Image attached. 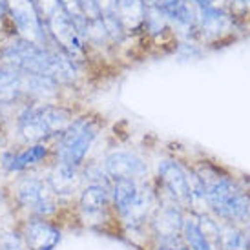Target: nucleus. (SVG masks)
Masks as SVG:
<instances>
[{
    "label": "nucleus",
    "instance_id": "20",
    "mask_svg": "<svg viewBox=\"0 0 250 250\" xmlns=\"http://www.w3.org/2000/svg\"><path fill=\"white\" fill-rule=\"evenodd\" d=\"M4 11H6V0H0V17L4 15Z\"/></svg>",
    "mask_w": 250,
    "mask_h": 250
},
{
    "label": "nucleus",
    "instance_id": "9",
    "mask_svg": "<svg viewBox=\"0 0 250 250\" xmlns=\"http://www.w3.org/2000/svg\"><path fill=\"white\" fill-rule=\"evenodd\" d=\"M185 214H187V210L168 199H161L153 212V217L150 221L153 234L159 237L161 245L167 250L181 243V230H183Z\"/></svg>",
    "mask_w": 250,
    "mask_h": 250
},
{
    "label": "nucleus",
    "instance_id": "4",
    "mask_svg": "<svg viewBox=\"0 0 250 250\" xmlns=\"http://www.w3.org/2000/svg\"><path fill=\"white\" fill-rule=\"evenodd\" d=\"M35 6L49 35L55 39L57 44H61L64 55H68L71 61L83 55L84 44L81 28L62 7L61 0H35Z\"/></svg>",
    "mask_w": 250,
    "mask_h": 250
},
{
    "label": "nucleus",
    "instance_id": "15",
    "mask_svg": "<svg viewBox=\"0 0 250 250\" xmlns=\"http://www.w3.org/2000/svg\"><path fill=\"white\" fill-rule=\"evenodd\" d=\"M48 185L55 192V195H71L79 185V170L59 163L49 174Z\"/></svg>",
    "mask_w": 250,
    "mask_h": 250
},
{
    "label": "nucleus",
    "instance_id": "3",
    "mask_svg": "<svg viewBox=\"0 0 250 250\" xmlns=\"http://www.w3.org/2000/svg\"><path fill=\"white\" fill-rule=\"evenodd\" d=\"M110 192L111 207L126 229L137 230L146 221H152L159 199L143 181L115 179L111 181Z\"/></svg>",
    "mask_w": 250,
    "mask_h": 250
},
{
    "label": "nucleus",
    "instance_id": "12",
    "mask_svg": "<svg viewBox=\"0 0 250 250\" xmlns=\"http://www.w3.org/2000/svg\"><path fill=\"white\" fill-rule=\"evenodd\" d=\"M79 208L83 212L84 219L90 223H101L108 217L111 207L110 185L103 183H88L79 197Z\"/></svg>",
    "mask_w": 250,
    "mask_h": 250
},
{
    "label": "nucleus",
    "instance_id": "22",
    "mask_svg": "<svg viewBox=\"0 0 250 250\" xmlns=\"http://www.w3.org/2000/svg\"><path fill=\"white\" fill-rule=\"evenodd\" d=\"M0 203H2V194H0Z\"/></svg>",
    "mask_w": 250,
    "mask_h": 250
},
{
    "label": "nucleus",
    "instance_id": "23",
    "mask_svg": "<svg viewBox=\"0 0 250 250\" xmlns=\"http://www.w3.org/2000/svg\"><path fill=\"white\" fill-rule=\"evenodd\" d=\"M247 227H250V221H249V225H247Z\"/></svg>",
    "mask_w": 250,
    "mask_h": 250
},
{
    "label": "nucleus",
    "instance_id": "18",
    "mask_svg": "<svg viewBox=\"0 0 250 250\" xmlns=\"http://www.w3.org/2000/svg\"><path fill=\"white\" fill-rule=\"evenodd\" d=\"M79 2H81V6H83L84 15H88V17H91V19L97 17V11H99L97 0H79Z\"/></svg>",
    "mask_w": 250,
    "mask_h": 250
},
{
    "label": "nucleus",
    "instance_id": "13",
    "mask_svg": "<svg viewBox=\"0 0 250 250\" xmlns=\"http://www.w3.org/2000/svg\"><path fill=\"white\" fill-rule=\"evenodd\" d=\"M22 236L29 250H53L61 241V230L44 217H33L26 223Z\"/></svg>",
    "mask_w": 250,
    "mask_h": 250
},
{
    "label": "nucleus",
    "instance_id": "16",
    "mask_svg": "<svg viewBox=\"0 0 250 250\" xmlns=\"http://www.w3.org/2000/svg\"><path fill=\"white\" fill-rule=\"evenodd\" d=\"M217 250H250V241L245 227L227 225L219 221Z\"/></svg>",
    "mask_w": 250,
    "mask_h": 250
},
{
    "label": "nucleus",
    "instance_id": "2",
    "mask_svg": "<svg viewBox=\"0 0 250 250\" xmlns=\"http://www.w3.org/2000/svg\"><path fill=\"white\" fill-rule=\"evenodd\" d=\"M0 61H4L9 68L46 77L57 84L71 83L77 79V66L70 57L24 39H13L2 44Z\"/></svg>",
    "mask_w": 250,
    "mask_h": 250
},
{
    "label": "nucleus",
    "instance_id": "5",
    "mask_svg": "<svg viewBox=\"0 0 250 250\" xmlns=\"http://www.w3.org/2000/svg\"><path fill=\"white\" fill-rule=\"evenodd\" d=\"M71 113L62 106L55 104H37L29 106L19 117V132L29 143H42L53 135L61 133L70 126Z\"/></svg>",
    "mask_w": 250,
    "mask_h": 250
},
{
    "label": "nucleus",
    "instance_id": "6",
    "mask_svg": "<svg viewBox=\"0 0 250 250\" xmlns=\"http://www.w3.org/2000/svg\"><path fill=\"white\" fill-rule=\"evenodd\" d=\"M99 123L91 117L73 119L70 126L61 133V139L57 145V157L61 165L70 168H81L86 155L97 139Z\"/></svg>",
    "mask_w": 250,
    "mask_h": 250
},
{
    "label": "nucleus",
    "instance_id": "11",
    "mask_svg": "<svg viewBox=\"0 0 250 250\" xmlns=\"http://www.w3.org/2000/svg\"><path fill=\"white\" fill-rule=\"evenodd\" d=\"M106 175L110 181L115 179H132V181H145L148 175V167L143 157L137 153L126 152V150H115L106 155L103 163Z\"/></svg>",
    "mask_w": 250,
    "mask_h": 250
},
{
    "label": "nucleus",
    "instance_id": "7",
    "mask_svg": "<svg viewBox=\"0 0 250 250\" xmlns=\"http://www.w3.org/2000/svg\"><path fill=\"white\" fill-rule=\"evenodd\" d=\"M46 79L41 75L0 66V103L9 104L22 95L42 99L46 93Z\"/></svg>",
    "mask_w": 250,
    "mask_h": 250
},
{
    "label": "nucleus",
    "instance_id": "19",
    "mask_svg": "<svg viewBox=\"0 0 250 250\" xmlns=\"http://www.w3.org/2000/svg\"><path fill=\"white\" fill-rule=\"evenodd\" d=\"M168 250H188V249L183 245V241H181V243H177L175 247H172V249H168Z\"/></svg>",
    "mask_w": 250,
    "mask_h": 250
},
{
    "label": "nucleus",
    "instance_id": "8",
    "mask_svg": "<svg viewBox=\"0 0 250 250\" xmlns=\"http://www.w3.org/2000/svg\"><path fill=\"white\" fill-rule=\"evenodd\" d=\"M17 197L24 208L39 217L51 215L57 210L55 192L51 190L48 181L39 177H22L17 183Z\"/></svg>",
    "mask_w": 250,
    "mask_h": 250
},
{
    "label": "nucleus",
    "instance_id": "10",
    "mask_svg": "<svg viewBox=\"0 0 250 250\" xmlns=\"http://www.w3.org/2000/svg\"><path fill=\"white\" fill-rule=\"evenodd\" d=\"M6 7L13 19L15 28L21 33V39L44 46L46 31L44 22L37 11L35 0H6Z\"/></svg>",
    "mask_w": 250,
    "mask_h": 250
},
{
    "label": "nucleus",
    "instance_id": "1",
    "mask_svg": "<svg viewBox=\"0 0 250 250\" xmlns=\"http://www.w3.org/2000/svg\"><path fill=\"white\" fill-rule=\"evenodd\" d=\"M199 183L205 212L227 225L247 227L250 221V187L221 168L203 163L192 170Z\"/></svg>",
    "mask_w": 250,
    "mask_h": 250
},
{
    "label": "nucleus",
    "instance_id": "17",
    "mask_svg": "<svg viewBox=\"0 0 250 250\" xmlns=\"http://www.w3.org/2000/svg\"><path fill=\"white\" fill-rule=\"evenodd\" d=\"M0 249L2 250H29V247L24 241V236L17 232H6L0 239Z\"/></svg>",
    "mask_w": 250,
    "mask_h": 250
},
{
    "label": "nucleus",
    "instance_id": "21",
    "mask_svg": "<svg viewBox=\"0 0 250 250\" xmlns=\"http://www.w3.org/2000/svg\"><path fill=\"white\" fill-rule=\"evenodd\" d=\"M247 229V236H249V241H250V227H245Z\"/></svg>",
    "mask_w": 250,
    "mask_h": 250
},
{
    "label": "nucleus",
    "instance_id": "14",
    "mask_svg": "<svg viewBox=\"0 0 250 250\" xmlns=\"http://www.w3.org/2000/svg\"><path fill=\"white\" fill-rule=\"evenodd\" d=\"M48 157V148L44 145H33L26 148V150H22V152H17V153H6L4 155V168L9 170V172H22V170H26L29 167H35L39 165L41 161H44Z\"/></svg>",
    "mask_w": 250,
    "mask_h": 250
}]
</instances>
